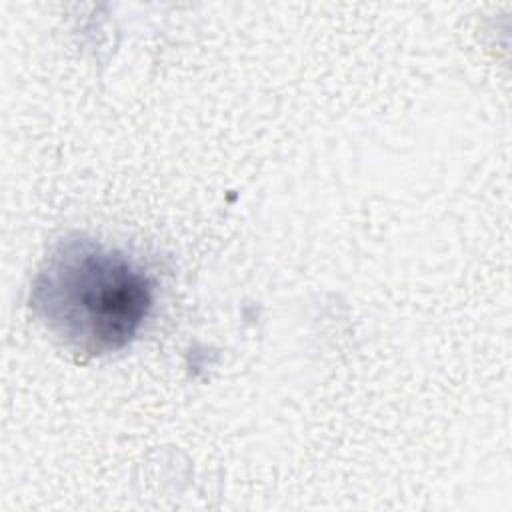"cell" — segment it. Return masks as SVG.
<instances>
[{
  "label": "cell",
  "mask_w": 512,
  "mask_h": 512,
  "mask_svg": "<svg viewBox=\"0 0 512 512\" xmlns=\"http://www.w3.org/2000/svg\"><path fill=\"white\" fill-rule=\"evenodd\" d=\"M30 306L60 346L94 358L126 348L140 334L154 306V286L120 250L70 236L40 266Z\"/></svg>",
  "instance_id": "6da1fadb"
}]
</instances>
